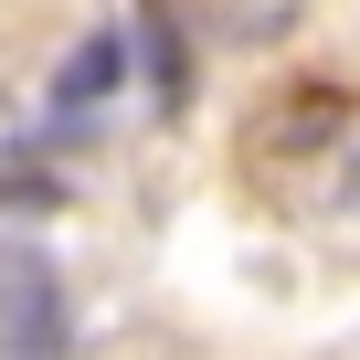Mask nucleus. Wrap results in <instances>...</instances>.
Returning <instances> with one entry per match:
<instances>
[{"label":"nucleus","mask_w":360,"mask_h":360,"mask_svg":"<svg viewBox=\"0 0 360 360\" xmlns=\"http://www.w3.org/2000/svg\"><path fill=\"white\" fill-rule=\"evenodd\" d=\"M117 75H127V43H117V32H85V43L64 53L53 96H64V106H106V96H117Z\"/></svg>","instance_id":"3"},{"label":"nucleus","mask_w":360,"mask_h":360,"mask_svg":"<svg viewBox=\"0 0 360 360\" xmlns=\"http://www.w3.org/2000/svg\"><path fill=\"white\" fill-rule=\"evenodd\" d=\"M297 11H307V0H202V22H212L233 53H265V43H286V32H297Z\"/></svg>","instance_id":"2"},{"label":"nucleus","mask_w":360,"mask_h":360,"mask_svg":"<svg viewBox=\"0 0 360 360\" xmlns=\"http://www.w3.org/2000/svg\"><path fill=\"white\" fill-rule=\"evenodd\" d=\"M64 349H75V307L53 255L0 244V360H64Z\"/></svg>","instance_id":"1"}]
</instances>
